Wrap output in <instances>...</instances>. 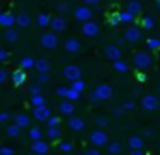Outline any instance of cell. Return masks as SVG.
<instances>
[{"mask_svg":"<svg viewBox=\"0 0 160 155\" xmlns=\"http://www.w3.org/2000/svg\"><path fill=\"white\" fill-rule=\"evenodd\" d=\"M112 96V88L110 85H105V83H102V85H98L97 88L93 90V93L90 95V100L93 103H98V102H103V100H108Z\"/></svg>","mask_w":160,"mask_h":155,"instance_id":"1","label":"cell"},{"mask_svg":"<svg viewBox=\"0 0 160 155\" xmlns=\"http://www.w3.org/2000/svg\"><path fill=\"white\" fill-rule=\"evenodd\" d=\"M132 64L136 69H148L152 65V55L148 52H138L132 57Z\"/></svg>","mask_w":160,"mask_h":155,"instance_id":"2","label":"cell"},{"mask_svg":"<svg viewBox=\"0 0 160 155\" xmlns=\"http://www.w3.org/2000/svg\"><path fill=\"white\" fill-rule=\"evenodd\" d=\"M40 45H42L43 48H47V50L55 48L57 45H59V38H57L55 31H53V33H43L42 38H40Z\"/></svg>","mask_w":160,"mask_h":155,"instance_id":"3","label":"cell"},{"mask_svg":"<svg viewBox=\"0 0 160 155\" xmlns=\"http://www.w3.org/2000/svg\"><path fill=\"white\" fill-rule=\"evenodd\" d=\"M81 33H83L84 36H88V38H93V36H97V34L100 33V26H98V23L88 19V21H84L83 26H81Z\"/></svg>","mask_w":160,"mask_h":155,"instance_id":"4","label":"cell"},{"mask_svg":"<svg viewBox=\"0 0 160 155\" xmlns=\"http://www.w3.org/2000/svg\"><path fill=\"white\" fill-rule=\"evenodd\" d=\"M90 141H91V145H95V147H105V145H108V136H107L105 131L95 129L93 133L90 134Z\"/></svg>","mask_w":160,"mask_h":155,"instance_id":"5","label":"cell"},{"mask_svg":"<svg viewBox=\"0 0 160 155\" xmlns=\"http://www.w3.org/2000/svg\"><path fill=\"white\" fill-rule=\"evenodd\" d=\"M160 105V100L157 95H145L141 98V107L145 110H148V112H153V110H157Z\"/></svg>","mask_w":160,"mask_h":155,"instance_id":"6","label":"cell"},{"mask_svg":"<svg viewBox=\"0 0 160 155\" xmlns=\"http://www.w3.org/2000/svg\"><path fill=\"white\" fill-rule=\"evenodd\" d=\"M62 74H64V78H66V79H69V81L72 83V81H76V79H81V74H83V72H81V69L78 67V65L69 64V65L64 67Z\"/></svg>","mask_w":160,"mask_h":155,"instance_id":"7","label":"cell"},{"mask_svg":"<svg viewBox=\"0 0 160 155\" xmlns=\"http://www.w3.org/2000/svg\"><path fill=\"white\" fill-rule=\"evenodd\" d=\"M103 54H105V57L112 62L119 60V59L122 57V50L119 48V45H107V47L103 48Z\"/></svg>","mask_w":160,"mask_h":155,"instance_id":"8","label":"cell"},{"mask_svg":"<svg viewBox=\"0 0 160 155\" xmlns=\"http://www.w3.org/2000/svg\"><path fill=\"white\" fill-rule=\"evenodd\" d=\"M33 116H35L36 121H42V122H43V121H48V117L52 116V114H50L48 107L43 103V105H36L35 109H33Z\"/></svg>","mask_w":160,"mask_h":155,"instance_id":"9","label":"cell"},{"mask_svg":"<svg viewBox=\"0 0 160 155\" xmlns=\"http://www.w3.org/2000/svg\"><path fill=\"white\" fill-rule=\"evenodd\" d=\"M124 38L129 43H136V41H139V38H141V29H139L138 26H129L128 29L124 31Z\"/></svg>","mask_w":160,"mask_h":155,"instance_id":"10","label":"cell"},{"mask_svg":"<svg viewBox=\"0 0 160 155\" xmlns=\"http://www.w3.org/2000/svg\"><path fill=\"white\" fill-rule=\"evenodd\" d=\"M91 16H93V12H91V9L88 5H79L76 10H74V17H76V19H79L81 23L91 19Z\"/></svg>","mask_w":160,"mask_h":155,"instance_id":"11","label":"cell"},{"mask_svg":"<svg viewBox=\"0 0 160 155\" xmlns=\"http://www.w3.org/2000/svg\"><path fill=\"white\" fill-rule=\"evenodd\" d=\"M67 126H69V129H72V131H83L84 127H86V122L78 116H71L69 119H67Z\"/></svg>","mask_w":160,"mask_h":155,"instance_id":"12","label":"cell"},{"mask_svg":"<svg viewBox=\"0 0 160 155\" xmlns=\"http://www.w3.org/2000/svg\"><path fill=\"white\" fill-rule=\"evenodd\" d=\"M0 24L4 28H12L14 24H18V16L11 12H2L0 14Z\"/></svg>","mask_w":160,"mask_h":155,"instance_id":"13","label":"cell"},{"mask_svg":"<svg viewBox=\"0 0 160 155\" xmlns=\"http://www.w3.org/2000/svg\"><path fill=\"white\" fill-rule=\"evenodd\" d=\"M64 48H66V52H69V54H78V52L81 50V43L78 38H69V40L64 41Z\"/></svg>","mask_w":160,"mask_h":155,"instance_id":"14","label":"cell"},{"mask_svg":"<svg viewBox=\"0 0 160 155\" xmlns=\"http://www.w3.org/2000/svg\"><path fill=\"white\" fill-rule=\"evenodd\" d=\"M59 112L62 114V116H72L74 114V102L69 98H66L64 102L59 103Z\"/></svg>","mask_w":160,"mask_h":155,"instance_id":"15","label":"cell"},{"mask_svg":"<svg viewBox=\"0 0 160 155\" xmlns=\"http://www.w3.org/2000/svg\"><path fill=\"white\" fill-rule=\"evenodd\" d=\"M12 83H14V86H21L22 83L26 81V69H19V71H14L12 72Z\"/></svg>","mask_w":160,"mask_h":155,"instance_id":"16","label":"cell"},{"mask_svg":"<svg viewBox=\"0 0 160 155\" xmlns=\"http://www.w3.org/2000/svg\"><path fill=\"white\" fill-rule=\"evenodd\" d=\"M31 150L35 152V153H48V143H45L43 140H36V141H33V145H31Z\"/></svg>","mask_w":160,"mask_h":155,"instance_id":"17","label":"cell"},{"mask_svg":"<svg viewBox=\"0 0 160 155\" xmlns=\"http://www.w3.org/2000/svg\"><path fill=\"white\" fill-rule=\"evenodd\" d=\"M52 29L55 31V33H60V31H64L66 29V19H64L62 16H57V17H53L52 19Z\"/></svg>","mask_w":160,"mask_h":155,"instance_id":"18","label":"cell"},{"mask_svg":"<svg viewBox=\"0 0 160 155\" xmlns=\"http://www.w3.org/2000/svg\"><path fill=\"white\" fill-rule=\"evenodd\" d=\"M4 38L9 41V43H14V41H18V38H19V33L14 29V26H12V28H5Z\"/></svg>","mask_w":160,"mask_h":155,"instance_id":"19","label":"cell"},{"mask_svg":"<svg viewBox=\"0 0 160 155\" xmlns=\"http://www.w3.org/2000/svg\"><path fill=\"white\" fill-rule=\"evenodd\" d=\"M14 122L19 124L21 127H28L29 124H31V119H29L28 114H18V116L14 117Z\"/></svg>","mask_w":160,"mask_h":155,"instance_id":"20","label":"cell"},{"mask_svg":"<svg viewBox=\"0 0 160 155\" xmlns=\"http://www.w3.org/2000/svg\"><path fill=\"white\" fill-rule=\"evenodd\" d=\"M35 69H36L38 72H48V71H50V62H48V59H38V60H36Z\"/></svg>","mask_w":160,"mask_h":155,"instance_id":"21","label":"cell"},{"mask_svg":"<svg viewBox=\"0 0 160 155\" xmlns=\"http://www.w3.org/2000/svg\"><path fill=\"white\" fill-rule=\"evenodd\" d=\"M114 71L119 72V74H126V72L129 71V65L126 64L124 60H121V59H119V60H114Z\"/></svg>","mask_w":160,"mask_h":155,"instance_id":"22","label":"cell"},{"mask_svg":"<svg viewBox=\"0 0 160 155\" xmlns=\"http://www.w3.org/2000/svg\"><path fill=\"white\" fill-rule=\"evenodd\" d=\"M29 23H31V17H29V14H26V12L18 14V26H19V28H28Z\"/></svg>","mask_w":160,"mask_h":155,"instance_id":"23","label":"cell"},{"mask_svg":"<svg viewBox=\"0 0 160 155\" xmlns=\"http://www.w3.org/2000/svg\"><path fill=\"white\" fill-rule=\"evenodd\" d=\"M128 145L131 148H143V138L138 136V134H132V136L128 140Z\"/></svg>","mask_w":160,"mask_h":155,"instance_id":"24","label":"cell"},{"mask_svg":"<svg viewBox=\"0 0 160 155\" xmlns=\"http://www.w3.org/2000/svg\"><path fill=\"white\" fill-rule=\"evenodd\" d=\"M36 23H38L40 28H47L52 24V17L48 16V14H40L38 17H36Z\"/></svg>","mask_w":160,"mask_h":155,"instance_id":"25","label":"cell"},{"mask_svg":"<svg viewBox=\"0 0 160 155\" xmlns=\"http://www.w3.org/2000/svg\"><path fill=\"white\" fill-rule=\"evenodd\" d=\"M128 10L131 14H134V16H139V14H141V3H139L138 0H131V2L128 3Z\"/></svg>","mask_w":160,"mask_h":155,"instance_id":"26","label":"cell"},{"mask_svg":"<svg viewBox=\"0 0 160 155\" xmlns=\"http://www.w3.org/2000/svg\"><path fill=\"white\" fill-rule=\"evenodd\" d=\"M141 28L143 29H146V31H152L153 28H155V21H153V17L152 16H145L141 19Z\"/></svg>","mask_w":160,"mask_h":155,"instance_id":"27","label":"cell"},{"mask_svg":"<svg viewBox=\"0 0 160 155\" xmlns=\"http://www.w3.org/2000/svg\"><path fill=\"white\" fill-rule=\"evenodd\" d=\"M36 65V60L33 57H22L21 59V67L26 69V71H29V69H33Z\"/></svg>","mask_w":160,"mask_h":155,"instance_id":"28","label":"cell"},{"mask_svg":"<svg viewBox=\"0 0 160 155\" xmlns=\"http://www.w3.org/2000/svg\"><path fill=\"white\" fill-rule=\"evenodd\" d=\"M121 150H122V147H121V143H119V141H112V143L107 145V152H108L110 155L121 153Z\"/></svg>","mask_w":160,"mask_h":155,"instance_id":"29","label":"cell"},{"mask_svg":"<svg viewBox=\"0 0 160 155\" xmlns=\"http://www.w3.org/2000/svg\"><path fill=\"white\" fill-rule=\"evenodd\" d=\"M19 133H21V126L19 124H11V126H7V136H11V138H16V136H19Z\"/></svg>","mask_w":160,"mask_h":155,"instance_id":"30","label":"cell"},{"mask_svg":"<svg viewBox=\"0 0 160 155\" xmlns=\"http://www.w3.org/2000/svg\"><path fill=\"white\" fill-rule=\"evenodd\" d=\"M47 134H48L50 140H59L62 133H60L59 126H48V131H47Z\"/></svg>","mask_w":160,"mask_h":155,"instance_id":"31","label":"cell"},{"mask_svg":"<svg viewBox=\"0 0 160 155\" xmlns=\"http://www.w3.org/2000/svg\"><path fill=\"white\" fill-rule=\"evenodd\" d=\"M29 138H31V141H36V140H42V129H40V127H31V129H29Z\"/></svg>","mask_w":160,"mask_h":155,"instance_id":"32","label":"cell"},{"mask_svg":"<svg viewBox=\"0 0 160 155\" xmlns=\"http://www.w3.org/2000/svg\"><path fill=\"white\" fill-rule=\"evenodd\" d=\"M71 88H74L76 91L83 93V91H84V88H86V85H84V81H83V79H76V81H72V83H71Z\"/></svg>","mask_w":160,"mask_h":155,"instance_id":"33","label":"cell"},{"mask_svg":"<svg viewBox=\"0 0 160 155\" xmlns=\"http://www.w3.org/2000/svg\"><path fill=\"white\" fill-rule=\"evenodd\" d=\"M146 47L148 48H152V50H158L160 48V40L158 38H148V40H146Z\"/></svg>","mask_w":160,"mask_h":155,"instance_id":"34","label":"cell"},{"mask_svg":"<svg viewBox=\"0 0 160 155\" xmlns=\"http://www.w3.org/2000/svg\"><path fill=\"white\" fill-rule=\"evenodd\" d=\"M134 14H131L128 9H126V12H121V19H122V23H126V24H129V23H132L134 21Z\"/></svg>","mask_w":160,"mask_h":155,"instance_id":"35","label":"cell"},{"mask_svg":"<svg viewBox=\"0 0 160 155\" xmlns=\"http://www.w3.org/2000/svg\"><path fill=\"white\" fill-rule=\"evenodd\" d=\"M31 103L33 105H43L45 103V96H43V93H38V95H31Z\"/></svg>","mask_w":160,"mask_h":155,"instance_id":"36","label":"cell"},{"mask_svg":"<svg viewBox=\"0 0 160 155\" xmlns=\"http://www.w3.org/2000/svg\"><path fill=\"white\" fill-rule=\"evenodd\" d=\"M121 23H122V19H121V14H112V16H110V19H108V24H110L112 28L119 26Z\"/></svg>","mask_w":160,"mask_h":155,"instance_id":"37","label":"cell"},{"mask_svg":"<svg viewBox=\"0 0 160 155\" xmlns=\"http://www.w3.org/2000/svg\"><path fill=\"white\" fill-rule=\"evenodd\" d=\"M42 91H43V85L38 83V81H36L35 85L29 86V93H31V95H38V93H42Z\"/></svg>","mask_w":160,"mask_h":155,"instance_id":"38","label":"cell"},{"mask_svg":"<svg viewBox=\"0 0 160 155\" xmlns=\"http://www.w3.org/2000/svg\"><path fill=\"white\" fill-rule=\"evenodd\" d=\"M36 81H38V83H42V85H47V83L50 81L48 72H38V76H36Z\"/></svg>","mask_w":160,"mask_h":155,"instance_id":"39","label":"cell"},{"mask_svg":"<svg viewBox=\"0 0 160 155\" xmlns=\"http://www.w3.org/2000/svg\"><path fill=\"white\" fill-rule=\"evenodd\" d=\"M79 95H81L79 91H76L74 88H69V93H67V98H69V100H72V102H76V100L79 98Z\"/></svg>","mask_w":160,"mask_h":155,"instance_id":"40","label":"cell"},{"mask_svg":"<svg viewBox=\"0 0 160 155\" xmlns=\"http://www.w3.org/2000/svg\"><path fill=\"white\" fill-rule=\"evenodd\" d=\"M57 9H59V12H60V14L67 12V10H69V5H67V0H64V2H59V3H57Z\"/></svg>","mask_w":160,"mask_h":155,"instance_id":"41","label":"cell"},{"mask_svg":"<svg viewBox=\"0 0 160 155\" xmlns=\"http://www.w3.org/2000/svg\"><path fill=\"white\" fill-rule=\"evenodd\" d=\"M55 93L59 96H64V98H67V93H69V88H66V86H59V88L55 90Z\"/></svg>","mask_w":160,"mask_h":155,"instance_id":"42","label":"cell"},{"mask_svg":"<svg viewBox=\"0 0 160 155\" xmlns=\"http://www.w3.org/2000/svg\"><path fill=\"white\" fill-rule=\"evenodd\" d=\"M47 122H48V126H59V124H60V117L59 116H50Z\"/></svg>","mask_w":160,"mask_h":155,"instance_id":"43","label":"cell"},{"mask_svg":"<svg viewBox=\"0 0 160 155\" xmlns=\"http://www.w3.org/2000/svg\"><path fill=\"white\" fill-rule=\"evenodd\" d=\"M59 148H60V152H64V153H69V152H72V145H71V143H60Z\"/></svg>","mask_w":160,"mask_h":155,"instance_id":"44","label":"cell"},{"mask_svg":"<svg viewBox=\"0 0 160 155\" xmlns=\"http://www.w3.org/2000/svg\"><path fill=\"white\" fill-rule=\"evenodd\" d=\"M122 107H124V110H132L136 107V102H134V100H128Z\"/></svg>","mask_w":160,"mask_h":155,"instance_id":"45","label":"cell"},{"mask_svg":"<svg viewBox=\"0 0 160 155\" xmlns=\"http://www.w3.org/2000/svg\"><path fill=\"white\" fill-rule=\"evenodd\" d=\"M0 153H5V155H14L16 150L14 148H9V147H2L0 148Z\"/></svg>","mask_w":160,"mask_h":155,"instance_id":"46","label":"cell"},{"mask_svg":"<svg viewBox=\"0 0 160 155\" xmlns=\"http://www.w3.org/2000/svg\"><path fill=\"white\" fill-rule=\"evenodd\" d=\"M7 76H9V72L5 71V69H0V83H2V85L7 81Z\"/></svg>","mask_w":160,"mask_h":155,"instance_id":"47","label":"cell"},{"mask_svg":"<svg viewBox=\"0 0 160 155\" xmlns=\"http://www.w3.org/2000/svg\"><path fill=\"white\" fill-rule=\"evenodd\" d=\"M86 153L88 155H98V153H100V147H95V145H93V148H88Z\"/></svg>","mask_w":160,"mask_h":155,"instance_id":"48","label":"cell"},{"mask_svg":"<svg viewBox=\"0 0 160 155\" xmlns=\"http://www.w3.org/2000/svg\"><path fill=\"white\" fill-rule=\"evenodd\" d=\"M9 119H11V114H9V112H2V114H0V122H2V124H5Z\"/></svg>","mask_w":160,"mask_h":155,"instance_id":"49","label":"cell"},{"mask_svg":"<svg viewBox=\"0 0 160 155\" xmlns=\"http://www.w3.org/2000/svg\"><path fill=\"white\" fill-rule=\"evenodd\" d=\"M7 57H9L7 50L5 48H0V60H7Z\"/></svg>","mask_w":160,"mask_h":155,"instance_id":"50","label":"cell"},{"mask_svg":"<svg viewBox=\"0 0 160 155\" xmlns=\"http://www.w3.org/2000/svg\"><path fill=\"white\" fill-rule=\"evenodd\" d=\"M97 124H98V126H102V127L107 126V119H105V117H98V119H97Z\"/></svg>","mask_w":160,"mask_h":155,"instance_id":"51","label":"cell"},{"mask_svg":"<svg viewBox=\"0 0 160 155\" xmlns=\"http://www.w3.org/2000/svg\"><path fill=\"white\" fill-rule=\"evenodd\" d=\"M122 112H124V107H115V109H114V116L115 117H119Z\"/></svg>","mask_w":160,"mask_h":155,"instance_id":"52","label":"cell"},{"mask_svg":"<svg viewBox=\"0 0 160 155\" xmlns=\"http://www.w3.org/2000/svg\"><path fill=\"white\" fill-rule=\"evenodd\" d=\"M84 3H86V5H98V3H100V0H83Z\"/></svg>","mask_w":160,"mask_h":155,"instance_id":"53","label":"cell"},{"mask_svg":"<svg viewBox=\"0 0 160 155\" xmlns=\"http://www.w3.org/2000/svg\"><path fill=\"white\" fill-rule=\"evenodd\" d=\"M131 153L132 155H141L143 153V148H131Z\"/></svg>","mask_w":160,"mask_h":155,"instance_id":"54","label":"cell"},{"mask_svg":"<svg viewBox=\"0 0 160 155\" xmlns=\"http://www.w3.org/2000/svg\"><path fill=\"white\" fill-rule=\"evenodd\" d=\"M152 134H153V131L150 129V127H146V129H145V136H152Z\"/></svg>","mask_w":160,"mask_h":155,"instance_id":"55","label":"cell"},{"mask_svg":"<svg viewBox=\"0 0 160 155\" xmlns=\"http://www.w3.org/2000/svg\"><path fill=\"white\" fill-rule=\"evenodd\" d=\"M132 93H134V95H139V93H141V88H139V86H138V88H134V91H132Z\"/></svg>","mask_w":160,"mask_h":155,"instance_id":"56","label":"cell"},{"mask_svg":"<svg viewBox=\"0 0 160 155\" xmlns=\"http://www.w3.org/2000/svg\"><path fill=\"white\" fill-rule=\"evenodd\" d=\"M138 79L139 81H145V74H138Z\"/></svg>","mask_w":160,"mask_h":155,"instance_id":"57","label":"cell"},{"mask_svg":"<svg viewBox=\"0 0 160 155\" xmlns=\"http://www.w3.org/2000/svg\"><path fill=\"white\" fill-rule=\"evenodd\" d=\"M157 5H158V9H160V0H158V2H157Z\"/></svg>","mask_w":160,"mask_h":155,"instance_id":"58","label":"cell"},{"mask_svg":"<svg viewBox=\"0 0 160 155\" xmlns=\"http://www.w3.org/2000/svg\"><path fill=\"white\" fill-rule=\"evenodd\" d=\"M158 91H160V85H158Z\"/></svg>","mask_w":160,"mask_h":155,"instance_id":"59","label":"cell"},{"mask_svg":"<svg viewBox=\"0 0 160 155\" xmlns=\"http://www.w3.org/2000/svg\"><path fill=\"white\" fill-rule=\"evenodd\" d=\"M67 2H69V0H67Z\"/></svg>","mask_w":160,"mask_h":155,"instance_id":"60","label":"cell"}]
</instances>
